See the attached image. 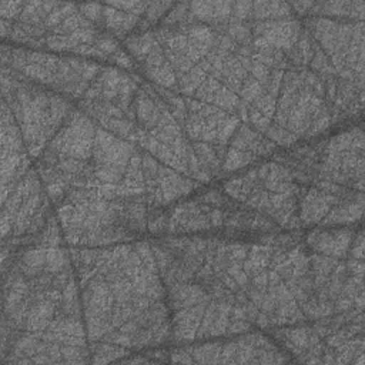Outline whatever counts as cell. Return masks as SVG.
<instances>
[{
	"instance_id": "cell-1",
	"label": "cell",
	"mask_w": 365,
	"mask_h": 365,
	"mask_svg": "<svg viewBox=\"0 0 365 365\" xmlns=\"http://www.w3.org/2000/svg\"><path fill=\"white\" fill-rule=\"evenodd\" d=\"M57 218L33 244L3 251V362H90L77 275Z\"/></svg>"
},
{
	"instance_id": "cell-2",
	"label": "cell",
	"mask_w": 365,
	"mask_h": 365,
	"mask_svg": "<svg viewBox=\"0 0 365 365\" xmlns=\"http://www.w3.org/2000/svg\"><path fill=\"white\" fill-rule=\"evenodd\" d=\"M150 244L167 292L173 342L208 341L254 328L247 297L251 242L163 235Z\"/></svg>"
},
{
	"instance_id": "cell-3",
	"label": "cell",
	"mask_w": 365,
	"mask_h": 365,
	"mask_svg": "<svg viewBox=\"0 0 365 365\" xmlns=\"http://www.w3.org/2000/svg\"><path fill=\"white\" fill-rule=\"evenodd\" d=\"M68 252L88 342L133 352L171 341L167 292L150 241Z\"/></svg>"
},
{
	"instance_id": "cell-4",
	"label": "cell",
	"mask_w": 365,
	"mask_h": 365,
	"mask_svg": "<svg viewBox=\"0 0 365 365\" xmlns=\"http://www.w3.org/2000/svg\"><path fill=\"white\" fill-rule=\"evenodd\" d=\"M1 36L26 47L83 58L97 57L124 70L135 68L134 60L115 41V37L90 21L74 4L23 3L16 19L1 20Z\"/></svg>"
},
{
	"instance_id": "cell-5",
	"label": "cell",
	"mask_w": 365,
	"mask_h": 365,
	"mask_svg": "<svg viewBox=\"0 0 365 365\" xmlns=\"http://www.w3.org/2000/svg\"><path fill=\"white\" fill-rule=\"evenodd\" d=\"M151 210L144 195H107L94 187L67 192L54 214L68 248H97L145 238Z\"/></svg>"
},
{
	"instance_id": "cell-6",
	"label": "cell",
	"mask_w": 365,
	"mask_h": 365,
	"mask_svg": "<svg viewBox=\"0 0 365 365\" xmlns=\"http://www.w3.org/2000/svg\"><path fill=\"white\" fill-rule=\"evenodd\" d=\"M329 78L309 67L287 66L272 120L264 131L278 148L325 135L335 127L328 97Z\"/></svg>"
},
{
	"instance_id": "cell-7",
	"label": "cell",
	"mask_w": 365,
	"mask_h": 365,
	"mask_svg": "<svg viewBox=\"0 0 365 365\" xmlns=\"http://www.w3.org/2000/svg\"><path fill=\"white\" fill-rule=\"evenodd\" d=\"M268 334L294 356L292 361L364 362V309H351L315 321L269 328Z\"/></svg>"
},
{
	"instance_id": "cell-8",
	"label": "cell",
	"mask_w": 365,
	"mask_h": 365,
	"mask_svg": "<svg viewBox=\"0 0 365 365\" xmlns=\"http://www.w3.org/2000/svg\"><path fill=\"white\" fill-rule=\"evenodd\" d=\"M96 130L97 124L74 108L36 160L34 167L53 207L71 190L98 187L91 168Z\"/></svg>"
},
{
	"instance_id": "cell-9",
	"label": "cell",
	"mask_w": 365,
	"mask_h": 365,
	"mask_svg": "<svg viewBox=\"0 0 365 365\" xmlns=\"http://www.w3.org/2000/svg\"><path fill=\"white\" fill-rule=\"evenodd\" d=\"M135 144L163 164L198 181L211 178L202 170L182 127L154 84L140 80L134 98Z\"/></svg>"
},
{
	"instance_id": "cell-10",
	"label": "cell",
	"mask_w": 365,
	"mask_h": 365,
	"mask_svg": "<svg viewBox=\"0 0 365 365\" xmlns=\"http://www.w3.org/2000/svg\"><path fill=\"white\" fill-rule=\"evenodd\" d=\"M222 190L238 202L272 220L281 230L301 231L299 201L305 185L285 165L268 160L231 174Z\"/></svg>"
},
{
	"instance_id": "cell-11",
	"label": "cell",
	"mask_w": 365,
	"mask_h": 365,
	"mask_svg": "<svg viewBox=\"0 0 365 365\" xmlns=\"http://www.w3.org/2000/svg\"><path fill=\"white\" fill-rule=\"evenodd\" d=\"M1 84L3 101L21 131L30 158L37 160L76 107L66 97L20 77L4 66Z\"/></svg>"
},
{
	"instance_id": "cell-12",
	"label": "cell",
	"mask_w": 365,
	"mask_h": 365,
	"mask_svg": "<svg viewBox=\"0 0 365 365\" xmlns=\"http://www.w3.org/2000/svg\"><path fill=\"white\" fill-rule=\"evenodd\" d=\"M1 56L4 67L70 101L83 97L103 67L83 57L29 51L6 44Z\"/></svg>"
},
{
	"instance_id": "cell-13",
	"label": "cell",
	"mask_w": 365,
	"mask_h": 365,
	"mask_svg": "<svg viewBox=\"0 0 365 365\" xmlns=\"http://www.w3.org/2000/svg\"><path fill=\"white\" fill-rule=\"evenodd\" d=\"M272 245L251 242L248 252L247 297L254 327L278 328L305 322L292 294L271 267Z\"/></svg>"
},
{
	"instance_id": "cell-14",
	"label": "cell",
	"mask_w": 365,
	"mask_h": 365,
	"mask_svg": "<svg viewBox=\"0 0 365 365\" xmlns=\"http://www.w3.org/2000/svg\"><path fill=\"white\" fill-rule=\"evenodd\" d=\"M140 78L120 67H101L77 108L98 127L135 144L134 98Z\"/></svg>"
},
{
	"instance_id": "cell-15",
	"label": "cell",
	"mask_w": 365,
	"mask_h": 365,
	"mask_svg": "<svg viewBox=\"0 0 365 365\" xmlns=\"http://www.w3.org/2000/svg\"><path fill=\"white\" fill-rule=\"evenodd\" d=\"M168 361L190 364H261L291 362L292 358L271 335L262 332H242L240 336H228L225 341H198L168 349Z\"/></svg>"
},
{
	"instance_id": "cell-16",
	"label": "cell",
	"mask_w": 365,
	"mask_h": 365,
	"mask_svg": "<svg viewBox=\"0 0 365 365\" xmlns=\"http://www.w3.org/2000/svg\"><path fill=\"white\" fill-rule=\"evenodd\" d=\"M51 205L33 165L3 198V244H14L38 235L54 217Z\"/></svg>"
},
{
	"instance_id": "cell-17",
	"label": "cell",
	"mask_w": 365,
	"mask_h": 365,
	"mask_svg": "<svg viewBox=\"0 0 365 365\" xmlns=\"http://www.w3.org/2000/svg\"><path fill=\"white\" fill-rule=\"evenodd\" d=\"M335 73L348 81L364 86V21L328 17L301 20Z\"/></svg>"
},
{
	"instance_id": "cell-18",
	"label": "cell",
	"mask_w": 365,
	"mask_h": 365,
	"mask_svg": "<svg viewBox=\"0 0 365 365\" xmlns=\"http://www.w3.org/2000/svg\"><path fill=\"white\" fill-rule=\"evenodd\" d=\"M315 184H335L364 191V131L361 124L328 135L315 174Z\"/></svg>"
},
{
	"instance_id": "cell-19",
	"label": "cell",
	"mask_w": 365,
	"mask_h": 365,
	"mask_svg": "<svg viewBox=\"0 0 365 365\" xmlns=\"http://www.w3.org/2000/svg\"><path fill=\"white\" fill-rule=\"evenodd\" d=\"M191 143L227 145L241 120L217 106L182 96V111L177 117Z\"/></svg>"
},
{
	"instance_id": "cell-20",
	"label": "cell",
	"mask_w": 365,
	"mask_h": 365,
	"mask_svg": "<svg viewBox=\"0 0 365 365\" xmlns=\"http://www.w3.org/2000/svg\"><path fill=\"white\" fill-rule=\"evenodd\" d=\"M140 147L97 125L91 168L98 187H117L127 175Z\"/></svg>"
},
{
	"instance_id": "cell-21",
	"label": "cell",
	"mask_w": 365,
	"mask_h": 365,
	"mask_svg": "<svg viewBox=\"0 0 365 365\" xmlns=\"http://www.w3.org/2000/svg\"><path fill=\"white\" fill-rule=\"evenodd\" d=\"M144 195L151 208L168 207L188 197L201 184L163 164L143 150L141 158Z\"/></svg>"
},
{
	"instance_id": "cell-22",
	"label": "cell",
	"mask_w": 365,
	"mask_h": 365,
	"mask_svg": "<svg viewBox=\"0 0 365 365\" xmlns=\"http://www.w3.org/2000/svg\"><path fill=\"white\" fill-rule=\"evenodd\" d=\"M278 150L264 133L241 123L227 144L221 174H234L252 164L269 158Z\"/></svg>"
},
{
	"instance_id": "cell-23",
	"label": "cell",
	"mask_w": 365,
	"mask_h": 365,
	"mask_svg": "<svg viewBox=\"0 0 365 365\" xmlns=\"http://www.w3.org/2000/svg\"><path fill=\"white\" fill-rule=\"evenodd\" d=\"M355 232V227H314L304 237V242L312 252L346 259Z\"/></svg>"
}]
</instances>
